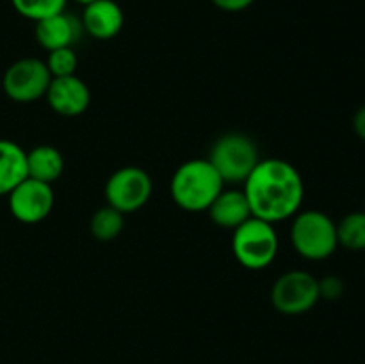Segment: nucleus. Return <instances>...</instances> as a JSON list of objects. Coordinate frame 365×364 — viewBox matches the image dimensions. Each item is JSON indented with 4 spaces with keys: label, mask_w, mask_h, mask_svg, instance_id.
Segmentation results:
<instances>
[{
    "label": "nucleus",
    "mask_w": 365,
    "mask_h": 364,
    "mask_svg": "<svg viewBox=\"0 0 365 364\" xmlns=\"http://www.w3.org/2000/svg\"><path fill=\"white\" fill-rule=\"evenodd\" d=\"M246 198L253 216L278 223L302 209L305 186L298 168L284 159H260L245 181Z\"/></svg>",
    "instance_id": "obj_1"
},
{
    "label": "nucleus",
    "mask_w": 365,
    "mask_h": 364,
    "mask_svg": "<svg viewBox=\"0 0 365 364\" xmlns=\"http://www.w3.org/2000/svg\"><path fill=\"white\" fill-rule=\"evenodd\" d=\"M171 198L187 213L207 211L225 189V182L209 159L182 163L171 177Z\"/></svg>",
    "instance_id": "obj_2"
},
{
    "label": "nucleus",
    "mask_w": 365,
    "mask_h": 364,
    "mask_svg": "<svg viewBox=\"0 0 365 364\" xmlns=\"http://www.w3.org/2000/svg\"><path fill=\"white\" fill-rule=\"evenodd\" d=\"M291 225V243L307 261L330 259L339 248L337 223L317 209L298 211Z\"/></svg>",
    "instance_id": "obj_3"
},
{
    "label": "nucleus",
    "mask_w": 365,
    "mask_h": 364,
    "mask_svg": "<svg viewBox=\"0 0 365 364\" xmlns=\"http://www.w3.org/2000/svg\"><path fill=\"white\" fill-rule=\"evenodd\" d=\"M232 232V253L241 266L257 271L273 263L280 245L273 223L252 216Z\"/></svg>",
    "instance_id": "obj_4"
},
{
    "label": "nucleus",
    "mask_w": 365,
    "mask_h": 364,
    "mask_svg": "<svg viewBox=\"0 0 365 364\" xmlns=\"http://www.w3.org/2000/svg\"><path fill=\"white\" fill-rule=\"evenodd\" d=\"M210 161L225 184H245L246 178L259 164V148L250 136L242 132H227L210 146Z\"/></svg>",
    "instance_id": "obj_5"
},
{
    "label": "nucleus",
    "mask_w": 365,
    "mask_h": 364,
    "mask_svg": "<svg viewBox=\"0 0 365 364\" xmlns=\"http://www.w3.org/2000/svg\"><path fill=\"white\" fill-rule=\"evenodd\" d=\"M319 300V278L303 270L285 271L274 280L271 289L273 307L287 316L309 313Z\"/></svg>",
    "instance_id": "obj_6"
},
{
    "label": "nucleus",
    "mask_w": 365,
    "mask_h": 364,
    "mask_svg": "<svg viewBox=\"0 0 365 364\" xmlns=\"http://www.w3.org/2000/svg\"><path fill=\"white\" fill-rule=\"evenodd\" d=\"M103 193L107 206L123 214H130L146 206L153 193V182L148 171L143 168L123 166L107 178Z\"/></svg>",
    "instance_id": "obj_7"
},
{
    "label": "nucleus",
    "mask_w": 365,
    "mask_h": 364,
    "mask_svg": "<svg viewBox=\"0 0 365 364\" xmlns=\"http://www.w3.org/2000/svg\"><path fill=\"white\" fill-rule=\"evenodd\" d=\"M52 75L45 61L38 57H24L11 64L2 79L4 93L18 103H31L45 98Z\"/></svg>",
    "instance_id": "obj_8"
},
{
    "label": "nucleus",
    "mask_w": 365,
    "mask_h": 364,
    "mask_svg": "<svg viewBox=\"0 0 365 364\" xmlns=\"http://www.w3.org/2000/svg\"><path fill=\"white\" fill-rule=\"evenodd\" d=\"M7 202L14 220L25 225H34L52 213L56 196L52 184L27 177L7 195Z\"/></svg>",
    "instance_id": "obj_9"
},
{
    "label": "nucleus",
    "mask_w": 365,
    "mask_h": 364,
    "mask_svg": "<svg viewBox=\"0 0 365 364\" xmlns=\"http://www.w3.org/2000/svg\"><path fill=\"white\" fill-rule=\"evenodd\" d=\"M45 98L50 109L56 114L75 118L88 111L89 102H91V93H89L88 84L82 79H78L77 75H70V77L52 79Z\"/></svg>",
    "instance_id": "obj_10"
},
{
    "label": "nucleus",
    "mask_w": 365,
    "mask_h": 364,
    "mask_svg": "<svg viewBox=\"0 0 365 364\" xmlns=\"http://www.w3.org/2000/svg\"><path fill=\"white\" fill-rule=\"evenodd\" d=\"M82 31L95 39H113L125 25V14L114 0H93L86 4L82 13Z\"/></svg>",
    "instance_id": "obj_11"
},
{
    "label": "nucleus",
    "mask_w": 365,
    "mask_h": 364,
    "mask_svg": "<svg viewBox=\"0 0 365 364\" xmlns=\"http://www.w3.org/2000/svg\"><path fill=\"white\" fill-rule=\"evenodd\" d=\"M82 32V24L71 14L63 13L53 14L45 20L36 21V39L39 45L52 52L57 49H68L77 43Z\"/></svg>",
    "instance_id": "obj_12"
},
{
    "label": "nucleus",
    "mask_w": 365,
    "mask_h": 364,
    "mask_svg": "<svg viewBox=\"0 0 365 364\" xmlns=\"http://www.w3.org/2000/svg\"><path fill=\"white\" fill-rule=\"evenodd\" d=\"M207 211H209L210 220L217 227L228 228V231H234L253 216L242 189H223Z\"/></svg>",
    "instance_id": "obj_13"
},
{
    "label": "nucleus",
    "mask_w": 365,
    "mask_h": 364,
    "mask_svg": "<svg viewBox=\"0 0 365 364\" xmlns=\"http://www.w3.org/2000/svg\"><path fill=\"white\" fill-rule=\"evenodd\" d=\"M27 152L11 139H0V196L27 178Z\"/></svg>",
    "instance_id": "obj_14"
},
{
    "label": "nucleus",
    "mask_w": 365,
    "mask_h": 364,
    "mask_svg": "<svg viewBox=\"0 0 365 364\" xmlns=\"http://www.w3.org/2000/svg\"><path fill=\"white\" fill-rule=\"evenodd\" d=\"M64 157L56 146L39 145L27 152V175L39 182L52 184L63 175Z\"/></svg>",
    "instance_id": "obj_15"
},
{
    "label": "nucleus",
    "mask_w": 365,
    "mask_h": 364,
    "mask_svg": "<svg viewBox=\"0 0 365 364\" xmlns=\"http://www.w3.org/2000/svg\"><path fill=\"white\" fill-rule=\"evenodd\" d=\"M125 228V214L110 206L100 207L95 211L89 221V231L95 239L102 243L114 241Z\"/></svg>",
    "instance_id": "obj_16"
},
{
    "label": "nucleus",
    "mask_w": 365,
    "mask_h": 364,
    "mask_svg": "<svg viewBox=\"0 0 365 364\" xmlns=\"http://www.w3.org/2000/svg\"><path fill=\"white\" fill-rule=\"evenodd\" d=\"M339 246L351 252L365 250V211H353L337 223Z\"/></svg>",
    "instance_id": "obj_17"
},
{
    "label": "nucleus",
    "mask_w": 365,
    "mask_h": 364,
    "mask_svg": "<svg viewBox=\"0 0 365 364\" xmlns=\"http://www.w3.org/2000/svg\"><path fill=\"white\" fill-rule=\"evenodd\" d=\"M68 0H11L14 11L32 21L45 20L53 14L63 13Z\"/></svg>",
    "instance_id": "obj_18"
},
{
    "label": "nucleus",
    "mask_w": 365,
    "mask_h": 364,
    "mask_svg": "<svg viewBox=\"0 0 365 364\" xmlns=\"http://www.w3.org/2000/svg\"><path fill=\"white\" fill-rule=\"evenodd\" d=\"M45 64L52 79L70 77V75H75V71H77L78 59L73 46H68V49H57L48 52Z\"/></svg>",
    "instance_id": "obj_19"
},
{
    "label": "nucleus",
    "mask_w": 365,
    "mask_h": 364,
    "mask_svg": "<svg viewBox=\"0 0 365 364\" xmlns=\"http://www.w3.org/2000/svg\"><path fill=\"white\" fill-rule=\"evenodd\" d=\"M344 293V282L337 275H327L319 280V295L324 300H339Z\"/></svg>",
    "instance_id": "obj_20"
},
{
    "label": "nucleus",
    "mask_w": 365,
    "mask_h": 364,
    "mask_svg": "<svg viewBox=\"0 0 365 364\" xmlns=\"http://www.w3.org/2000/svg\"><path fill=\"white\" fill-rule=\"evenodd\" d=\"M255 0H212L214 6L227 13H239V11L248 9Z\"/></svg>",
    "instance_id": "obj_21"
},
{
    "label": "nucleus",
    "mask_w": 365,
    "mask_h": 364,
    "mask_svg": "<svg viewBox=\"0 0 365 364\" xmlns=\"http://www.w3.org/2000/svg\"><path fill=\"white\" fill-rule=\"evenodd\" d=\"M353 131L362 141H365V106L359 107L353 114Z\"/></svg>",
    "instance_id": "obj_22"
},
{
    "label": "nucleus",
    "mask_w": 365,
    "mask_h": 364,
    "mask_svg": "<svg viewBox=\"0 0 365 364\" xmlns=\"http://www.w3.org/2000/svg\"><path fill=\"white\" fill-rule=\"evenodd\" d=\"M75 2H78V4H84V6H86V4L93 2V0H75Z\"/></svg>",
    "instance_id": "obj_23"
}]
</instances>
